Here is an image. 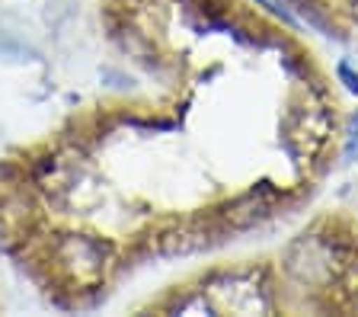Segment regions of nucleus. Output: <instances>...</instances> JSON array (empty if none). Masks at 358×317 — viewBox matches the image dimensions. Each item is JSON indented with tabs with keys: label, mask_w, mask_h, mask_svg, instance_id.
I'll use <instances>...</instances> for the list:
<instances>
[{
	"label": "nucleus",
	"mask_w": 358,
	"mask_h": 317,
	"mask_svg": "<svg viewBox=\"0 0 358 317\" xmlns=\"http://www.w3.org/2000/svg\"><path fill=\"white\" fill-rule=\"evenodd\" d=\"M106 253L109 250L99 241H90V237H64L58 247L61 263H67V269L74 272L80 286H96L103 279Z\"/></svg>",
	"instance_id": "1"
},
{
	"label": "nucleus",
	"mask_w": 358,
	"mask_h": 317,
	"mask_svg": "<svg viewBox=\"0 0 358 317\" xmlns=\"http://www.w3.org/2000/svg\"><path fill=\"white\" fill-rule=\"evenodd\" d=\"M339 77L345 80V87H349L352 93H358V74L349 68V61H343V64H339Z\"/></svg>",
	"instance_id": "2"
}]
</instances>
